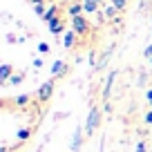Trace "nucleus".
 I'll use <instances>...</instances> for the list:
<instances>
[{
  "mask_svg": "<svg viewBox=\"0 0 152 152\" xmlns=\"http://www.w3.org/2000/svg\"><path fill=\"white\" fill-rule=\"evenodd\" d=\"M34 11H36V14L40 16V18H43V16H45V7H43V5H38V7H34Z\"/></svg>",
  "mask_w": 152,
  "mask_h": 152,
  "instance_id": "nucleus-20",
  "label": "nucleus"
},
{
  "mask_svg": "<svg viewBox=\"0 0 152 152\" xmlns=\"http://www.w3.org/2000/svg\"><path fill=\"white\" fill-rule=\"evenodd\" d=\"M27 101H29V94H20V96L14 99V103L16 105H27Z\"/></svg>",
  "mask_w": 152,
  "mask_h": 152,
  "instance_id": "nucleus-17",
  "label": "nucleus"
},
{
  "mask_svg": "<svg viewBox=\"0 0 152 152\" xmlns=\"http://www.w3.org/2000/svg\"><path fill=\"white\" fill-rule=\"evenodd\" d=\"M29 134H31V130H29V128L18 130V141H27V139H29Z\"/></svg>",
  "mask_w": 152,
  "mask_h": 152,
  "instance_id": "nucleus-16",
  "label": "nucleus"
},
{
  "mask_svg": "<svg viewBox=\"0 0 152 152\" xmlns=\"http://www.w3.org/2000/svg\"><path fill=\"white\" fill-rule=\"evenodd\" d=\"M101 5H103V0H83L85 14H96V11L101 9Z\"/></svg>",
  "mask_w": 152,
  "mask_h": 152,
  "instance_id": "nucleus-8",
  "label": "nucleus"
},
{
  "mask_svg": "<svg viewBox=\"0 0 152 152\" xmlns=\"http://www.w3.org/2000/svg\"><path fill=\"white\" fill-rule=\"evenodd\" d=\"M143 56H145V58H152V45H148V47L143 49Z\"/></svg>",
  "mask_w": 152,
  "mask_h": 152,
  "instance_id": "nucleus-21",
  "label": "nucleus"
},
{
  "mask_svg": "<svg viewBox=\"0 0 152 152\" xmlns=\"http://www.w3.org/2000/svg\"><path fill=\"white\" fill-rule=\"evenodd\" d=\"M67 14H69V18H74V16H81V14H85V9H83V2H72V5L67 7Z\"/></svg>",
  "mask_w": 152,
  "mask_h": 152,
  "instance_id": "nucleus-12",
  "label": "nucleus"
},
{
  "mask_svg": "<svg viewBox=\"0 0 152 152\" xmlns=\"http://www.w3.org/2000/svg\"><path fill=\"white\" fill-rule=\"evenodd\" d=\"M11 76H14V67H11L9 63L0 65V83H2V85H7V83H9Z\"/></svg>",
  "mask_w": 152,
  "mask_h": 152,
  "instance_id": "nucleus-6",
  "label": "nucleus"
},
{
  "mask_svg": "<svg viewBox=\"0 0 152 152\" xmlns=\"http://www.w3.org/2000/svg\"><path fill=\"white\" fill-rule=\"evenodd\" d=\"M76 38H78V34H76L74 29H69V31H65V38H63V47H65V49L74 47V45H76Z\"/></svg>",
  "mask_w": 152,
  "mask_h": 152,
  "instance_id": "nucleus-10",
  "label": "nucleus"
},
{
  "mask_svg": "<svg viewBox=\"0 0 152 152\" xmlns=\"http://www.w3.org/2000/svg\"><path fill=\"white\" fill-rule=\"evenodd\" d=\"M114 78H116V72H110V74H107V81H105V85H103V101H105V103H107L110 94H112V85H114Z\"/></svg>",
  "mask_w": 152,
  "mask_h": 152,
  "instance_id": "nucleus-5",
  "label": "nucleus"
},
{
  "mask_svg": "<svg viewBox=\"0 0 152 152\" xmlns=\"http://www.w3.org/2000/svg\"><path fill=\"white\" fill-rule=\"evenodd\" d=\"M145 99H148V101H152V90H148V92H145Z\"/></svg>",
  "mask_w": 152,
  "mask_h": 152,
  "instance_id": "nucleus-26",
  "label": "nucleus"
},
{
  "mask_svg": "<svg viewBox=\"0 0 152 152\" xmlns=\"http://www.w3.org/2000/svg\"><path fill=\"white\" fill-rule=\"evenodd\" d=\"M112 5L116 7L119 11H125V9H128V0H112Z\"/></svg>",
  "mask_w": 152,
  "mask_h": 152,
  "instance_id": "nucleus-15",
  "label": "nucleus"
},
{
  "mask_svg": "<svg viewBox=\"0 0 152 152\" xmlns=\"http://www.w3.org/2000/svg\"><path fill=\"white\" fill-rule=\"evenodd\" d=\"M101 125V110L96 107V105H92L90 107V112H87V119H85V134L87 137H92V134L96 132V128Z\"/></svg>",
  "mask_w": 152,
  "mask_h": 152,
  "instance_id": "nucleus-1",
  "label": "nucleus"
},
{
  "mask_svg": "<svg viewBox=\"0 0 152 152\" xmlns=\"http://www.w3.org/2000/svg\"><path fill=\"white\" fill-rule=\"evenodd\" d=\"M54 18H58V7H56V5H52L47 11H45V16H43V20H45V23H52Z\"/></svg>",
  "mask_w": 152,
  "mask_h": 152,
  "instance_id": "nucleus-13",
  "label": "nucleus"
},
{
  "mask_svg": "<svg viewBox=\"0 0 152 152\" xmlns=\"http://www.w3.org/2000/svg\"><path fill=\"white\" fill-rule=\"evenodd\" d=\"M52 74H54V78H61V76H65V74H67V63H65V61H54Z\"/></svg>",
  "mask_w": 152,
  "mask_h": 152,
  "instance_id": "nucleus-7",
  "label": "nucleus"
},
{
  "mask_svg": "<svg viewBox=\"0 0 152 152\" xmlns=\"http://www.w3.org/2000/svg\"><path fill=\"white\" fill-rule=\"evenodd\" d=\"M47 27H49V31H52L54 36H58V34H63V31H65V20L54 18L52 23H47Z\"/></svg>",
  "mask_w": 152,
  "mask_h": 152,
  "instance_id": "nucleus-9",
  "label": "nucleus"
},
{
  "mask_svg": "<svg viewBox=\"0 0 152 152\" xmlns=\"http://www.w3.org/2000/svg\"><path fill=\"white\" fill-rule=\"evenodd\" d=\"M116 14H121V11L116 9L112 2H110V5H105V18H116Z\"/></svg>",
  "mask_w": 152,
  "mask_h": 152,
  "instance_id": "nucleus-14",
  "label": "nucleus"
},
{
  "mask_svg": "<svg viewBox=\"0 0 152 152\" xmlns=\"http://www.w3.org/2000/svg\"><path fill=\"white\" fill-rule=\"evenodd\" d=\"M150 63H152V58H150Z\"/></svg>",
  "mask_w": 152,
  "mask_h": 152,
  "instance_id": "nucleus-27",
  "label": "nucleus"
},
{
  "mask_svg": "<svg viewBox=\"0 0 152 152\" xmlns=\"http://www.w3.org/2000/svg\"><path fill=\"white\" fill-rule=\"evenodd\" d=\"M112 54H114V45H110V47L103 52V56H101V61H99V65H96V69H103V67L107 65V61L112 58Z\"/></svg>",
  "mask_w": 152,
  "mask_h": 152,
  "instance_id": "nucleus-11",
  "label": "nucleus"
},
{
  "mask_svg": "<svg viewBox=\"0 0 152 152\" xmlns=\"http://www.w3.org/2000/svg\"><path fill=\"white\" fill-rule=\"evenodd\" d=\"M38 52H40V54H47L49 52V45L47 43H40V45H38Z\"/></svg>",
  "mask_w": 152,
  "mask_h": 152,
  "instance_id": "nucleus-19",
  "label": "nucleus"
},
{
  "mask_svg": "<svg viewBox=\"0 0 152 152\" xmlns=\"http://www.w3.org/2000/svg\"><path fill=\"white\" fill-rule=\"evenodd\" d=\"M29 2H31V5H34V7H38V5H43L45 0H29Z\"/></svg>",
  "mask_w": 152,
  "mask_h": 152,
  "instance_id": "nucleus-25",
  "label": "nucleus"
},
{
  "mask_svg": "<svg viewBox=\"0 0 152 152\" xmlns=\"http://www.w3.org/2000/svg\"><path fill=\"white\" fill-rule=\"evenodd\" d=\"M145 150H148L145 143H139V145H137V152H145Z\"/></svg>",
  "mask_w": 152,
  "mask_h": 152,
  "instance_id": "nucleus-24",
  "label": "nucleus"
},
{
  "mask_svg": "<svg viewBox=\"0 0 152 152\" xmlns=\"http://www.w3.org/2000/svg\"><path fill=\"white\" fill-rule=\"evenodd\" d=\"M54 90H56V83H54V78H52V81H45L43 85L38 87V92H36V99L40 101V103H47V101L54 96Z\"/></svg>",
  "mask_w": 152,
  "mask_h": 152,
  "instance_id": "nucleus-2",
  "label": "nucleus"
},
{
  "mask_svg": "<svg viewBox=\"0 0 152 152\" xmlns=\"http://www.w3.org/2000/svg\"><path fill=\"white\" fill-rule=\"evenodd\" d=\"M34 67H36V69H40V67H43V58H36V61H34Z\"/></svg>",
  "mask_w": 152,
  "mask_h": 152,
  "instance_id": "nucleus-23",
  "label": "nucleus"
},
{
  "mask_svg": "<svg viewBox=\"0 0 152 152\" xmlns=\"http://www.w3.org/2000/svg\"><path fill=\"white\" fill-rule=\"evenodd\" d=\"M143 121H145V123H148V125H152V110H150V112H148V114H145V119H143Z\"/></svg>",
  "mask_w": 152,
  "mask_h": 152,
  "instance_id": "nucleus-22",
  "label": "nucleus"
},
{
  "mask_svg": "<svg viewBox=\"0 0 152 152\" xmlns=\"http://www.w3.org/2000/svg\"><path fill=\"white\" fill-rule=\"evenodd\" d=\"M83 134H85V128H76V132H74V139H72V152H78L81 150V145H83Z\"/></svg>",
  "mask_w": 152,
  "mask_h": 152,
  "instance_id": "nucleus-4",
  "label": "nucleus"
},
{
  "mask_svg": "<svg viewBox=\"0 0 152 152\" xmlns=\"http://www.w3.org/2000/svg\"><path fill=\"white\" fill-rule=\"evenodd\" d=\"M72 29H74L78 36H85V34L90 31V20H87L83 14L81 16H74V18H72Z\"/></svg>",
  "mask_w": 152,
  "mask_h": 152,
  "instance_id": "nucleus-3",
  "label": "nucleus"
},
{
  "mask_svg": "<svg viewBox=\"0 0 152 152\" xmlns=\"http://www.w3.org/2000/svg\"><path fill=\"white\" fill-rule=\"evenodd\" d=\"M23 81H25V74H14V76L9 78L11 85H18V83H23Z\"/></svg>",
  "mask_w": 152,
  "mask_h": 152,
  "instance_id": "nucleus-18",
  "label": "nucleus"
}]
</instances>
